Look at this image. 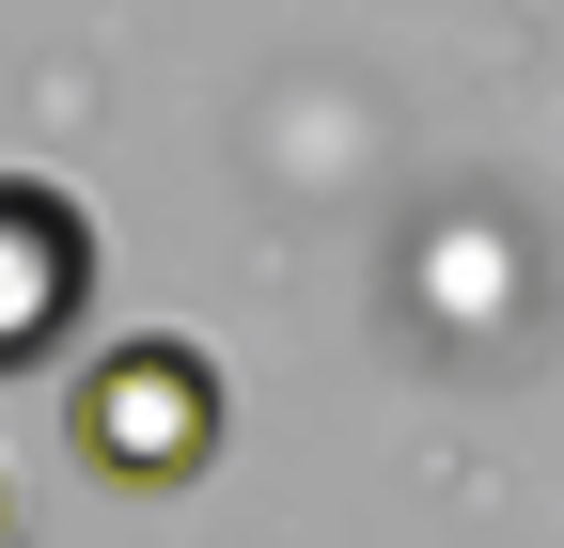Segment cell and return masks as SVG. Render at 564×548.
I'll use <instances>...</instances> for the list:
<instances>
[{"mask_svg":"<svg viewBox=\"0 0 564 548\" xmlns=\"http://www.w3.org/2000/svg\"><path fill=\"white\" fill-rule=\"evenodd\" d=\"M0 548H17V470H0Z\"/></svg>","mask_w":564,"mask_h":548,"instance_id":"3957f363","label":"cell"},{"mask_svg":"<svg viewBox=\"0 0 564 548\" xmlns=\"http://www.w3.org/2000/svg\"><path fill=\"white\" fill-rule=\"evenodd\" d=\"M220 424H236V392H220V361H204L188 329H126V346H95L79 392H63L79 470H95V486H126V502L204 486V470H220Z\"/></svg>","mask_w":564,"mask_h":548,"instance_id":"6da1fadb","label":"cell"},{"mask_svg":"<svg viewBox=\"0 0 564 548\" xmlns=\"http://www.w3.org/2000/svg\"><path fill=\"white\" fill-rule=\"evenodd\" d=\"M95 314V204L47 173H0V376H32Z\"/></svg>","mask_w":564,"mask_h":548,"instance_id":"7a4b0ae2","label":"cell"}]
</instances>
